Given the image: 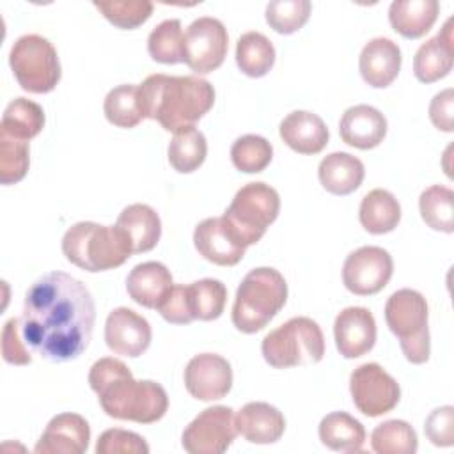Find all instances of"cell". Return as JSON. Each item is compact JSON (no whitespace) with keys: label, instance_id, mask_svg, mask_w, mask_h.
Listing matches in <instances>:
<instances>
[{"label":"cell","instance_id":"1","mask_svg":"<svg viewBox=\"0 0 454 454\" xmlns=\"http://www.w3.org/2000/svg\"><path fill=\"white\" fill-rule=\"evenodd\" d=\"M94 319L96 305L87 286L64 271H50L25 294L21 337L41 358L69 362L87 349Z\"/></svg>","mask_w":454,"mask_h":454},{"label":"cell","instance_id":"2","mask_svg":"<svg viewBox=\"0 0 454 454\" xmlns=\"http://www.w3.org/2000/svg\"><path fill=\"white\" fill-rule=\"evenodd\" d=\"M89 385L98 394L103 411L112 419L153 424L168 410L165 388L153 380L137 381L119 358L96 360L89 371Z\"/></svg>","mask_w":454,"mask_h":454},{"label":"cell","instance_id":"3","mask_svg":"<svg viewBox=\"0 0 454 454\" xmlns=\"http://www.w3.org/2000/svg\"><path fill=\"white\" fill-rule=\"evenodd\" d=\"M138 101L144 119H153L167 131L193 126L215 105L213 85L200 76L149 74L138 85Z\"/></svg>","mask_w":454,"mask_h":454},{"label":"cell","instance_id":"4","mask_svg":"<svg viewBox=\"0 0 454 454\" xmlns=\"http://www.w3.org/2000/svg\"><path fill=\"white\" fill-rule=\"evenodd\" d=\"M62 254L80 270L96 273L122 266L133 255V248L117 225L78 222L66 231Z\"/></svg>","mask_w":454,"mask_h":454},{"label":"cell","instance_id":"5","mask_svg":"<svg viewBox=\"0 0 454 454\" xmlns=\"http://www.w3.org/2000/svg\"><path fill=\"white\" fill-rule=\"evenodd\" d=\"M287 284L282 273L275 268L261 266L250 270L234 298L232 325L243 333L262 330L286 305Z\"/></svg>","mask_w":454,"mask_h":454},{"label":"cell","instance_id":"6","mask_svg":"<svg viewBox=\"0 0 454 454\" xmlns=\"http://www.w3.org/2000/svg\"><path fill=\"white\" fill-rule=\"evenodd\" d=\"M427 301L415 289H399L385 303V321L399 339L404 358L411 364H426L431 355Z\"/></svg>","mask_w":454,"mask_h":454},{"label":"cell","instance_id":"7","mask_svg":"<svg viewBox=\"0 0 454 454\" xmlns=\"http://www.w3.org/2000/svg\"><path fill=\"white\" fill-rule=\"evenodd\" d=\"M266 364L275 369H289L321 362L325 337L319 325L305 316L291 317L271 330L261 344Z\"/></svg>","mask_w":454,"mask_h":454},{"label":"cell","instance_id":"8","mask_svg":"<svg viewBox=\"0 0 454 454\" xmlns=\"http://www.w3.org/2000/svg\"><path fill=\"white\" fill-rule=\"evenodd\" d=\"M280 211L278 192L262 183H247L241 186L222 218L232 231V234L245 245L257 243L266 229L277 220Z\"/></svg>","mask_w":454,"mask_h":454},{"label":"cell","instance_id":"9","mask_svg":"<svg viewBox=\"0 0 454 454\" xmlns=\"http://www.w3.org/2000/svg\"><path fill=\"white\" fill-rule=\"evenodd\" d=\"M9 66L20 87L32 94L51 92L62 74L57 50L37 34H25L14 41L9 51Z\"/></svg>","mask_w":454,"mask_h":454},{"label":"cell","instance_id":"10","mask_svg":"<svg viewBox=\"0 0 454 454\" xmlns=\"http://www.w3.org/2000/svg\"><path fill=\"white\" fill-rule=\"evenodd\" d=\"M353 404L367 417H380L392 411L401 399V387L380 364L358 365L349 376Z\"/></svg>","mask_w":454,"mask_h":454},{"label":"cell","instance_id":"11","mask_svg":"<svg viewBox=\"0 0 454 454\" xmlns=\"http://www.w3.org/2000/svg\"><path fill=\"white\" fill-rule=\"evenodd\" d=\"M238 434L234 410L211 406L202 410L183 431L181 445L190 454H222Z\"/></svg>","mask_w":454,"mask_h":454},{"label":"cell","instance_id":"12","mask_svg":"<svg viewBox=\"0 0 454 454\" xmlns=\"http://www.w3.org/2000/svg\"><path fill=\"white\" fill-rule=\"evenodd\" d=\"M227 48V28L216 18H197L184 32V64L197 74L218 69L225 60Z\"/></svg>","mask_w":454,"mask_h":454},{"label":"cell","instance_id":"13","mask_svg":"<svg viewBox=\"0 0 454 454\" xmlns=\"http://www.w3.org/2000/svg\"><path fill=\"white\" fill-rule=\"evenodd\" d=\"M392 255L381 247H360L351 252L342 266V282L346 289L358 296L380 293L392 278Z\"/></svg>","mask_w":454,"mask_h":454},{"label":"cell","instance_id":"14","mask_svg":"<svg viewBox=\"0 0 454 454\" xmlns=\"http://www.w3.org/2000/svg\"><path fill=\"white\" fill-rule=\"evenodd\" d=\"M184 387L199 401L225 397L232 387L231 364L216 353H200L190 358L184 369Z\"/></svg>","mask_w":454,"mask_h":454},{"label":"cell","instance_id":"15","mask_svg":"<svg viewBox=\"0 0 454 454\" xmlns=\"http://www.w3.org/2000/svg\"><path fill=\"white\" fill-rule=\"evenodd\" d=\"M149 321L128 307L114 309L105 321V342L115 355L137 358L151 344Z\"/></svg>","mask_w":454,"mask_h":454},{"label":"cell","instance_id":"16","mask_svg":"<svg viewBox=\"0 0 454 454\" xmlns=\"http://www.w3.org/2000/svg\"><path fill=\"white\" fill-rule=\"evenodd\" d=\"M335 346L340 356L358 358L369 353L376 342V321L365 307L342 309L333 323Z\"/></svg>","mask_w":454,"mask_h":454},{"label":"cell","instance_id":"17","mask_svg":"<svg viewBox=\"0 0 454 454\" xmlns=\"http://www.w3.org/2000/svg\"><path fill=\"white\" fill-rule=\"evenodd\" d=\"M193 245L206 261L218 266L238 264L247 250L222 216H211L197 223L193 231Z\"/></svg>","mask_w":454,"mask_h":454},{"label":"cell","instance_id":"18","mask_svg":"<svg viewBox=\"0 0 454 454\" xmlns=\"http://www.w3.org/2000/svg\"><path fill=\"white\" fill-rule=\"evenodd\" d=\"M90 426L78 413L55 415L43 431L34 452L37 454H82L89 449Z\"/></svg>","mask_w":454,"mask_h":454},{"label":"cell","instance_id":"19","mask_svg":"<svg viewBox=\"0 0 454 454\" xmlns=\"http://www.w3.org/2000/svg\"><path fill=\"white\" fill-rule=\"evenodd\" d=\"M401 50L388 37H374L360 51L358 69L364 82L374 89L388 87L401 69Z\"/></svg>","mask_w":454,"mask_h":454},{"label":"cell","instance_id":"20","mask_svg":"<svg viewBox=\"0 0 454 454\" xmlns=\"http://www.w3.org/2000/svg\"><path fill=\"white\" fill-rule=\"evenodd\" d=\"M454 64L452 18H449L434 37L420 44L413 57V74L422 83H433L445 78Z\"/></svg>","mask_w":454,"mask_h":454},{"label":"cell","instance_id":"21","mask_svg":"<svg viewBox=\"0 0 454 454\" xmlns=\"http://www.w3.org/2000/svg\"><path fill=\"white\" fill-rule=\"evenodd\" d=\"M238 434L250 443L268 445L280 440L286 431V419L278 408L270 403H247L234 415Z\"/></svg>","mask_w":454,"mask_h":454},{"label":"cell","instance_id":"22","mask_svg":"<svg viewBox=\"0 0 454 454\" xmlns=\"http://www.w3.org/2000/svg\"><path fill=\"white\" fill-rule=\"evenodd\" d=\"M339 133L344 144L367 151L383 142L387 135V119L371 105H355L342 114Z\"/></svg>","mask_w":454,"mask_h":454},{"label":"cell","instance_id":"23","mask_svg":"<svg viewBox=\"0 0 454 454\" xmlns=\"http://www.w3.org/2000/svg\"><path fill=\"white\" fill-rule=\"evenodd\" d=\"M278 135L294 153L300 154H317L328 144V128L325 121L307 110H294L287 114L280 126Z\"/></svg>","mask_w":454,"mask_h":454},{"label":"cell","instance_id":"24","mask_svg":"<svg viewBox=\"0 0 454 454\" xmlns=\"http://www.w3.org/2000/svg\"><path fill=\"white\" fill-rule=\"evenodd\" d=\"M172 286L174 282L168 268L158 261L140 262L126 277V291L129 298L145 309H158Z\"/></svg>","mask_w":454,"mask_h":454},{"label":"cell","instance_id":"25","mask_svg":"<svg viewBox=\"0 0 454 454\" xmlns=\"http://www.w3.org/2000/svg\"><path fill=\"white\" fill-rule=\"evenodd\" d=\"M122 229L133 254H144L153 250L161 238V220L158 213L147 204H129L126 206L115 222Z\"/></svg>","mask_w":454,"mask_h":454},{"label":"cell","instance_id":"26","mask_svg":"<svg viewBox=\"0 0 454 454\" xmlns=\"http://www.w3.org/2000/svg\"><path fill=\"white\" fill-rule=\"evenodd\" d=\"M364 176V163L356 156L342 151L326 154L317 167L321 186L326 192L340 197L353 193L362 184Z\"/></svg>","mask_w":454,"mask_h":454},{"label":"cell","instance_id":"27","mask_svg":"<svg viewBox=\"0 0 454 454\" xmlns=\"http://www.w3.org/2000/svg\"><path fill=\"white\" fill-rule=\"evenodd\" d=\"M438 11L436 0H394L388 7V21L403 37L419 39L431 30Z\"/></svg>","mask_w":454,"mask_h":454},{"label":"cell","instance_id":"28","mask_svg":"<svg viewBox=\"0 0 454 454\" xmlns=\"http://www.w3.org/2000/svg\"><path fill=\"white\" fill-rule=\"evenodd\" d=\"M317 433L325 447L339 452H360L365 442L362 422L346 411H332L323 417Z\"/></svg>","mask_w":454,"mask_h":454},{"label":"cell","instance_id":"29","mask_svg":"<svg viewBox=\"0 0 454 454\" xmlns=\"http://www.w3.org/2000/svg\"><path fill=\"white\" fill-rule=\"evenodd\" d=\"M358 218L367 232L387 234L397 227L401 220V206L388 190L374 188L364 195Z\"/></svg>","mask_w":454,"mask_h":454},{"label":"cell","instance_id":"30","mask_svg":"<svg viewBox=\"0 0 454 454\" xmlns=\"http://www.w3.org/2000/svg\"><path fill=\"white\" fill-rule=\"evenodd\" d=\"M236 64L250 78H261L275 64V46L261 32H245L236 43Z\"/></svg>","mask_w":454,"mask_h":454},{"label":"cell","instance_id":"31","mask_svg":"<svg viewBox=\"0 0 454 454\" xmlns=\"http://www.w3.org/2000/svg\"><path fill=\"white\" fill-rule=\"evenodd\" d=\"M43 128L44 110L41 105L27 98H16L5 106L0 122V133L28 142L30 138L37 137Z\"/></svg>","mask_w":454,"mask_h":454},{"label":"cell","instance_id":"32","mask_svg":"<svg viewBox=\"0 0 454 454\" xmlns=\"http://www.w3.org/2000/svg\"><path fill=\"white\" fill-rule=\"evenodd\" d=\"M168 163L179 174L195 172L206 160L207 142L202 131L195 126L179 129L168 142Z\"/></svg>","mask_w":454,"mask_h":454},{"label":"cell","instance_id":"33","mask_svg":"<svg viewBox=\"0 0 454 454\" xmlns=\"http://www.w3.org/2000/svg\"><path fill=\"white\" fill-rule=\"evenodd\" d=\"M420 216L433 231L450 234L454 231V192L443 184H433L420 193Z\"/></svg>","mask_w":454,"mask_h":454},{"label":"cell","instance_id":"34","mask_svg":"<svg viewBox=\"0 0 454 454\" xmlns=\"http://www.w3.org/2000/svg\"><path fill=\"white\" fill-rule=\"evenodd\" d=\"M186 289L193 321H213L222 316L227 301V289L220 280L200 278L186 286Z\"/></svg>","mask_w":454,"mask_h":454},{"label":"cell","instance_id":"35","mask_svg":"<svg viewBox=\"0 0 454 454\" xmlns=\"http://www.w3.org/2000/svg\"><path fill=\"white\" fill-rule=\"evenodd\" d=\"M371 447L378 454H413L417 452L419 438L406 420L390 419L372 429Z\"/></svg>","mask_w":454,"mask_h":454},{"label":"cell","instance_id":"36","mask_svg":"<svg viewBox=\"0 0 454 454\" xmlns=\"http://www.w3.org/2000/svg\"><path fill=\"white\" fill-rule=\"evenodd\" d=\"M147 51L160 64L184 62V34L181 21L172 18L156 25L147 37Z\"/></svg>","mask_w":454,"mask_h":454},{"label":"cell","instance_id":"37","mask_svg":"<svg viewBox=\"0 0 454 454\" xmlns=\"http://www.w3.org/2000/svg\"><path fill=\"white\" fill-rule=\"evenodd\" d=\"M103 112L110 124L126 129L135 128L144 119L138 101V85L122 83L108 90L103 103Z\"/></svg>","mask_w":454,"mask_h":454},{"label":"cell","instance_id":"38","mask_svg":"<svg viewBox=\"0 0 454 454\" xmlns=\"http://www.w3.org/2000/svg\"><path fill=\"white\" fill-rule=\"evenodd\" d=\"M273 158V145L261 135H243L231 147L232 165L245 174L262 172Z\"/></svg>","mask_w":454,"mask_h":454},{"label":"cell","instance_id":"39","mask_svg":"<svg viewBox=\"0 0 454 454\" xmlns=\"http://www.w3.org/2000/svg\"><path fill=\"white\" fill-rule=\"evenodd\" d=\"M310 11L309 0H271L266 5V23L275 32L289 35L307 23Z\"/></svg>","mask_w":454,"mask_h":454},{"label":"cell","instance_id":"40","mask_svg":"<svg viewBox=\"0 0 454 454\" xmlns=\"http://www.w3.org/2000/svg\"><path fill=\"white\" fill-rule=\"evenodd\" d=\"M28 165H30L28 142L0 133V183L2 184L20 183L27 176Z\"/></svg>","mask_w":454,"mask_h":454},{"label":"cell","instance_id":"41","mask_svg":"<svg viewBox=\"0 0 454 454\" xmlns=\"http://www.w3.org/2000/svg\"><path fill=\"white\" fill-rule=\"evenodd\" d=\"M94 7L115 27L133 30L145 23L153 14V2L149 0H124V2H94Z\"/></svg>","mask_w":454,"mask_h":454},{"label":"cell","instance_id":"42","mask_svg":"<svg viewBox=\"0 0 454 454\" xmlns=\"http://www.w3.org/2000/svg\"><path fill=\"white\" fill-rule=\"evenodd\" d=\"M96 452L98 454H147L149 445L140 434L133 431L112 427L99 434L96 443Z\"/></svg>","mask_w":454,"mask_h":454},{"label":"cell","instance_id":"43","mask_svg":"<svg viewBox=\"0 0 454 454\" xmlns=\"http://www.w3.org/2000/svg\"><path fill=\"white\" fill-rule=\"evenodd\" d=\"M424 433L433 445L450 447L454 443V408L447 404L433 410L424 422Z\"/></svg>","mask_w":454,"mask_h":454},{"label":"cell","instance_id":"44","mask_svg":"<svg viewBox=\"0 0 454 454\" xmlns=\"http://www.w3.org/2000/svg\"><path fill=\"white\" fill-rule=\"evenodd\" d=\"M21 333V321L18 317H11L2 330V356L7 364L12 365H28L32 362L30 351L25 348Z\"/></svg>","mask_w":454,"mask_h":454},{"label":"cell","instance_id":"45","mask_svg":"<svg viewBox=\"0 0 454 454\" xmlns=\"http://www.w3.org/2000/svg\"><path fill=\"white\" fill-rule=\"evenodd\" d=\"M161 317L172 325H188L193 321L188 303V289L184 284H174L168 294L156 309Z\"/></svg>","mask_w":454,"mask_h":454},{"label":"cell","instance_id":"46","mask_svg":"<svg viewBox=\"0 0 454 454\" xmlns=\"http://www.w3.org/2000/svg\"><path fill=\"white\" fill-rule=\"evenodd\" d=\"M429 119L440 131H454V90L445 89L438 92L429 103Z\"/></svg>","mask_w":454,"mask_h":454}]
</instances>
